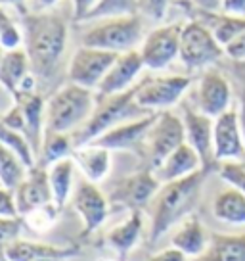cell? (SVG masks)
<instances>
[{
    "instance_id": "7dc6e473",
    "label": "cell",
    "mask_w": 245,
    "mask_h": 261,
    "mask_svg": "<svg viewBox=\"0 0 245 261\" xmlns=\"http://www.w3.org/2000/svg\"><path fill=\"white\" fill-rule=\"evenodd\" d=\"M237 121H239V130H241V137H243L245 144V96H241L239 106H237Z\"/></svg>"
},
{
    "instance_id": "5b68a950",
    "label": "cell",
    "mask_w": 245,
    "mask_h": 261,
    "mask_svg": "<svg viewBox=\"0 0 245 261\" xmlns=\"http://www.w3.org/2000/svg\"><path fill=\"white\" fill-rule=\"evenodd\" d=\"M144 21L140 14L122 17H107L98 19L90 29L82 33L81 44L88 48H100L115 54H125L131 50H138L136 46L144 41Z\"/></svg>"
},
{
    "instance_id": "f35d334b",
    "label": "cell",
    "mask_w": 245,
    "mask_h": 261,
    "mask_svg": "<svg viewBox=\"0 0 245 261\" xmlns=\"http://www.w3.org/2000/svg\"><path fill=\"white\" fill-rule=\"evenodd\" d=\"M100 0H71V16L77 23L88 21L90 14L98 6Z\"/></svg>"
},
{
    "instance_id": "60d3db41",
    "label": "cell",
    "mask_w": 245,
    "mask_h": 261,
    "mask_svg": "<svg viewBox=\"0 0 245 261\" xmlns=\"http://www.w3.org/2000/svg\"><path fill=\"white\" fill-rule=\"evenodd\" d=\"M224 54L236 62H245V29L232 42L224 46Z\"/></svg>"
},
{
    "instance_id": "bcb514c9",
    "label": "cell",
    "mask_w": 245,
    "mask_h": 261,
    "mask_svg": "<svg viewBox=\"0 0 245 261\" xmlns=\"http://www.w3.org/2000/svg\"><path fill=\"white\" fill-rule=\"evenodd\" d=\"M0 6H10L19 12V16L27 14V0H0Z\"/></svg>"
},
{
    "instance_id": "3957f363",
    "label": "cell",
    "mask_w": 245,
    "mask_h": 261,
    "mask_svg": "<svg viewBox=\"0 0 245 261\" xmlns=\"http://www.w3.org/2000/svg\"><path fill=\"white\" fill-rule=\"evenodd\" d=\"M94 90L67 83L48 98L44 110V127L48 133H77L94 114Z\"/></svg>"
},
{
    "instance_id": "44dd1931",
    "label": "cell",
    "mask_w": 245,
    "mask_h": 261,
    "mask_svg": "<svg viewBox=\"0 0 245 261\" xmlns=\"http://www.w3.org/2000/svg\"><path fill=\"white\" fill-rule=\"evenodd\" d=\"M16 104H19V108L23 110L25 117V137L29 140V144L33 148L37 162L41 155L42 140H44V110L46 104L39 92H29V94H21V96L14 98Z\"/></svg>"
},
{
    "instance_id": "484cf974",
    "label": "cell",
    "mask_w": 245,
    "mask_h": 261,
    "mask_svg": "<svg viewBox=\"0 0 245 261\" xmlns=\"http://www.w3.org/2000/svg\"><path fill=\"white\" fill-rule=\"evenodd\" d=\"M194 261H245V232L211 234L207 250Z\"/></svg>"
},
{
    "instance_id": "74e56055",
    "label": "cell",
    "mask_w": 245,
    "mask_h": 261,
    "mask_svg": "<svg viewBox=\"0 0 245 261\" xmlns=\"http://www.w3.org/2000/svg\"><path fill=\"white\" fill-rule=\"evenodd\" d=\"M0 217H19L14 190L0 185Z\"/></svg>"
},
{
    "instance_id": "ab89813d",
    "label": "cell",
    "mask_w": 245,
    "mask_h": 261,
    "mask_svg": "<svg viewBox=\"0 0 245 261\" xmlns=\"http://www.w3.org/2000/svg\"><path fill=\"white\" fill-rule=\"evenodd\" d=\"M0 121L4 123L6 127H10V129L25 135V117H23V110L19 108V104H14V106L10 108L8 112L0 117Z\"/></svg>"
},
{
    "instance_id": "c3c4849f",
    "label": "cell",
    "mask_w": 245,
    "mask_h": 261,
    "mask_svg": "<svg viewBox=\"0 0 245 261\" xmlns=\"http://www.w3.org/2000/svg\"><path fill=\"white\" fill-rule=\"evenodd\" d=\"M37 261H64V259H57V257H42V259H37Z\"/></svg>"
},
{
    "instance_id": "9a60e30c",
    "label": "cell",
    "mask_w": 245,
    "mask_h": 261,
    "mask_svg": "<svg viewBox=\"0 0 245 261\" xmlns=\"http://www.w3.org/2000/svg\"><path fill=\"white\" fill-rule=\"evenodd\" d=\"M196 98L197 110L215 119L232 108V87L221 71L207 69L197 83Z\"/></svg>"
},
{
    "instance_id": "8992f818",
    "label": "cell",
    "mask_w": 245,
    "mask_h": 261,
    "mask_svg": "<svg viewBox=\"0 0 245 261\" xmlns=\"http://www.w3.org/2000/svg\"><path fill=\"white\" fill-rule=\"evenodd\" d=\"M186 142V130L182 117L172 112H159L156 121L147 130L146 142H144V154L147 158V167L154 171L169 155Z\"/></svg>"
},
{
    "instance_id": "cb8c5ba5",
    "label": "cell",
    "mask_w": 245,
    "mask_h": 261,
    "mask_svg": "<svg viewBox=\"0 0 245 261\" xmlns=\"http://www.w3.org/2000/svg\"><path fill=\"white\" fill-rule=\"evenodd\" d=\"M31 62L25 48L6 50L0 60V85L8 90L12 96H16L21 83L27 75H31Z\"/></svg>"
},
{
    "instance_id": "7c38bea8",
    "label": "cell",
    "mask_w": 245,
    "mask_h": 261,
    "mask_svg": "<svg viewBox=\"0 0 245 261\" xmlns=\"http://www.w3.org/2000/svg\"><path fill=\"white\" fill-rule=\"evenodd\" d=\"M182 121L186 130V142L201 158L205 171H211L219 163L215 158V119L201 114L199 110L184 108Z\"/></svg>"
},
{
    "instance_id": "f546056e",
    "label": "cell",
    "mask_w": 245,
    "mask_h": 261,
    "mask_svg": "<svg viewBox=\"0 0 245 261\" xmlns=\"http://www.w3.org/2000/svg\"><path fill=\"white\" fill-rule=\"evenodd\" d=\"M29 167L25 165L16 152H12L4 142H0V182L2 187L16 190V187L25 179Z\"/></svg>"
},
{
    "instance_id": "9c48e42d",
    "label": "cell",
    "mask_w": 245,
    "mask_h": 261,
    "mask_svg": "<svg viewBox=\"0 0 245 261\" xmlns=\"http://www.w3.org/2000/svg\"><path fill=\"white\" fill-rule=\"evenodd\" d=\"M182 23H169L156 27L144 37L140 44V56L144 65L151 71H161L178 58Z\"/></svg>"
},
{
    "instance_id": "7402d4cb",
    "label": "cell",
    "mask_w": 245,
    "mask_h": 261,
    "mask_svg": "<svg viewBox=\"0 0 245 261\" xmlns=\"http://www.w3.org/2000/svg\"><path fill=\"white\" fill-rule=\"evenodd\" d=\"M71 158L75 160L77 167L82 171L90 182H102L109 175L111 169V150H106L96 144H84L73 150Z\"/></svg>"
},
{
    "instance_id": "603a6c76",
    "label": "cell",
    "mask_w": 245,
    "mask_h": 261,
    "mask_svg": "<svg viewBox=\"0 0 245 261\" xmlns=\"http://www.w3.org/2000/svg\"><path fill=\"white\" fill-rule=\"evenodd\" d=\"M211 237L207 234L203 223L199 221V217L190 215L182 221L176 228V232L171 238V246H174L176 250L182 253H186L188 257H199L201 253L207 250Z\"/></svg>"
},
{
    "instance_id": "816d5d0a",
    "label": "cell",
    "mask_w": 245,
    "mask_h": 261,
    "mask_svg": "<svg viewBox=\"0 0 245 261\" xmlns=\"http://www.w3.org/2000/svg\"><path fill=\"white\" fill-rule=\"evenodd\" d=\"M0 185H2V182H0Z\"/></svg>"
},
{
    "instance_id": "52a82bcc",
    "label": "cell",
    "mask_w": 245,
    "mask_h": 261,
    "mask_svg": "<svg viewBox=\"0 0 245 261\" xmlns=\"http://www.w3.org/2000/svg\"><path fill=\"white\" fill-rule=\"evenodd\" d=\"M224 56V48L221 42L215 39V35L209 27L192 19L182 27L180 37V62L188 67L190 71L205 69L219 62Z\"/></svg>"
},
{
    "instance_id": "e575fe53",
    "label": "cell",
    "mask_w": 245,
    "mask_h": 261,
    "mask_svg": "<svg viewBox=\"0 0 245 261\" xmlns=\"http://www.w3.org/2000/svg\"><path fill=\"white\" fill-rule=\"evenodd\" d=\"M219 175L228 187L245 194V160H232V162L219 163Z\"/></svg>"
},
{
    "instance_id": "ba28073f",
    "label": "cell",
    "mask_w": 245,
    "mask_h": 261,
    "mask_svg": "<svg viewBox=\"0 0 245 261\" xmlns=\"http://www.w3.org/2000/svg\"><path fill=\"white\" fill-rule=\"evenodd\" d=\"M192 79L188 75H159L147 77L136 85V104L149 114L167 112L176 106L180 98L190 89Z\"/></svg>"
},
{
    "instance_id": "83f0119b",
    "label": "cell",
    "mask_w": 245,
    "mask_h": 261,
    "mask_svg": "<svg viewBox=\"0 0 245 261\" xmlns=\"http://www.w3.org/2000/svg\"><path fill=\"white\" fill-rule=\"evenodd\" d=\"M75 167H77V163H75V160L71 155L64 158V160H57L56 163H52L50 167H46L48 169V180H50V188H52V196H54V204L57 207H62V210L67 204V200L71 196V190H73Z\"/></svg>"
},
{
    "instance_id": "f907efd6",
    "label": "cell",
    "mask_w": 245,
    "mask_h": 261,
    "mask_svg": "<svg viewBox=\"0 0 245 261\" xmlns=\"http://www.w3.org/2000/svg\"><path fill=\"white\" fill-rule=\"evenodd\" d=\"M98 261H113V259H106V257H102V259H98Z\"/></svg>"
},
{
    "instance_id": "6da1fadb",
    "label": "cell",
    "mask_w": 245,
    "mask_h": 261,
    "mask_svg": "<svg viewBox=\"0 0 245 261\" xmlns=\"http://www.w3.org/2000/svg\"><path fill=\"white\" fill-rule=\"evenodd\" d=\"M23 48L31 62V71L41 83L52 81L57 75L69 37L67 17L57 12H27L21 16Z\"/></svg>"
},
{
    "instance_id": "681fc988",
    "label": "cell",
    "mask_w": 245,
    "mask_h": 261,
    "mask_svg": "<svg viewBox=\"0 0 245 261\" xmlns=\"http://www.w3.org/2000/svg\"><path fill=\"white\" fill-rule=\"evenodd\" d=\"M4 52H6V50L2 48V44H0V60H2V56H4Z\"/></svg>"
},
{
    "instance_id": "d590c367",
    "label": "cell",
    "mask_w": 245,
    "mask_h": 261,
    "mask_svg": "<svg viewBox=\"0 0 245 261\" xmlns=\"http://www.w3.org/2000/svg\"><path fill=\"white\" fill-rule=\"evenodd\" d=\"M172 0H138V14L151 21H161Z\"/></svg>"
},
{
    "instance_id": "f6af8a7d",
    "label": "cell",
    "mask_w": 245,
    "mask_h": 261,
    "mask_svg": "<svg viewBox=\"0 0 245 261\" xmlns=\"http://www.w3.org/2000/svg\"><path fill=\"white\" fill-rule=\"evenodd\" d=\"M196 8L207 10V12H221L222 0H190Z\"/></svg>"
},
{
    "instance_id": "b9f144b4",
    "label": "cell",
    "mask_w": 245,
    "mask_h": 261,
    "mask_svg": "<svg viewBox=\"0 0 245 261\" xmlns=\"http://www.w3.org/2000/svg\"><path fill=\"white\" fill-rule=\"evenodd\" d=\"M149 261H188V255L176 250L174 246H171V248H165L161 252L154 253Z\"/></svg>"
},
{
    "instance_id": "1f68e13d",
    "label": "cell",
    "mask_w": 245,
    "mask_h": 261,
    "mask_svg": "<svg viewBox=\"0 0 245 261\" xmlns=\"http://www.w3.org/2000/svg\"><path fill=\"white\" fill-rule=\"evenodd\" d=\"M138 14V0H100L98 6L90 14L88 21H98L107 17L136 16Z\"/></svg>"
},
{
    "instance_id": "d6986e66",
    "label": "cell",
    "mask_w": 245,
    "mask_h": 261,
    "mask_svg": "<svg viewBox=\"0 0 245 261\" xmlns=\"http://www.w3.org/2000/svg\"><path fill=\"white\" fill-rule=\"evenodd\" d=\"M79 253V246H54L46 242H31L23 238H16L2 246V255L6 261H37L42 257H57L67 259Z\"/></svg>"
},
{
    "instance_id": "8fae6325",
    "label": "cell",
    "mask_w": 245,
    "mask_h": 261,
    "mask_svg": "<svg viewBox=\"0 0 245 261\" xmlns=\"http://www.w3.org/2000/svg\"><path fill=\"white\" fill-rule=\"evenodd\" d=\"M159 188L161 182L156 177V173L147 167L119 180L111 190V202L134 212L146 205L147 202H151L154 196L159 192Z\"/></svg>"
},
{
    "instance_id": "2e32d148",
    "label": "cell",
    "mask_w": 245,
    "mask_h": 261,
    "mask_svg": "<svg viewBox=\"0 0 245 261\" xmlns=\"http://www.w3.org/2000/svg\"><path fill=\"white\" fill-rule=\"evenodd\" d=\"M144 67L146 65L140 56V50H131V52L119 54L113 65L109 67V71L106 73V77L102 79L100 87L96 89V96H113V94L132 89L136 85L140 73L144 71Z\"/></svg>"
},
{
    "instance_id": "836d02e7",
    "label": "cell",
    "mask_w": 245,
    "mask_h": 261,
    "mask_svg": "<svg viewBox=\"0 0 245 261\" xmlns=\"http://www.w3.org/2000/svg\"><path fill=\"white\" fill-rule=\"evenodd\" d=\"M59 212H62V207H57L54 202H50V204L42 205L39 210H35L31 212L29 215H25L21 217L23 223H27L29 227L37 230V232H44V230H48L56 225L57 217H59Z\"/></svg>"
},
{
    "instance_id": "ee69618b",
    "label": "cell",
    "mask_w": 245,
    "mask_h": 261,
    "mask_svg": "<svg viewBox=\"0 0 245 261\" xmlns=\"http://www.w3.org/2000/svg\"><path fill=\"white\" fill-rule=\"evenodd\" d=\"M56 4H57V0H27V12L42 14V12L54 10Z\"/></svg>"
},
{
    "instance_id": "d6a6232c",
    "label": "cell",
    "mask_w": 245,
    "mask_h": 261,
    "mask_svg": "<svg viewBox=\"0 0 245 261\" xmlns=\"http://www.w3.org/2000/svg\"><path fill=\"white\" fill-rule=\"evenodd\" d=\"M0 44L4 50L23 48V29L4 10V6H0Z\"/></svg>"
},
{
    "instance_id": "4316f807",
    "label": "cell",
    "mask_w": 245,
    "mask_h": 261,
    "mask_svg": "<svg viewBox=\"0 0 245 261\" xmlns=\"http://www.w3.org/2000/svg\"><path fill=\"white\" fill-rule=\"evenodd\" d=\"M212 215L226 225L245 227V194L232 187L219 192L212 200Z\"/></svg>"
},
{
    "instance_id": "ac0fdd59",
    "label": "cell",
    "mask_w": 245,
    "mask_h": 261,
    "mask_svg": "<svg viewBox=\"0 0 245 261\" xmlns=\"http://www.w3.org/2000/svg\"><path fill=\"white\" fill-rule=\"evenodd\" d=\"M215 158L219 163L245 160V144L236 108H230L228 112L215 117Z\"/></svg>"
},
{
    "instance_id": "d4e9b609",
    "label": "cell",
    "mask_w": 245,
    "mask_h": 261,
    "mask_svg": "<svg viewBox=\"0 0 245 261\" xmlns=\"http://www.w3.org/2000/svg\"><path fill=\"white\" fill-rule=\"evenodd\" d=\"M142 230H144V215L140 210H134L122 223L107 232L106 240L119 255H127L140 242Z\"/></svg>"
},
{
    "instance_id": "4fadbf2b",
    "label": "cell",
    "mask_w": 245,
    "mask_h": 261,
    "mask_svg": "<svg viewBox=\"0 0 245 261\" xmlns=\"http://www.w3.org/2000/svg\"><path fill=\"white\" fill-rule=\"evenodd\" d=\"M157 114H149L132 121L121 123L113 129L106 130L104 135H100L98 139H94L90 144H96L106 150H127V152H138L144 150V142H146L147 130L154 125Z\"/></svg>"
},
{
    "instance_id": "4dcf8cb0",
    "label": "cell",
    "mask_w": 245,
    "mask_h": 261,
    "mask_svg": "<svg viewBox=\"0 0 245 261\" xmlns=\"http://www.w3.org/2000/svg\"><path fill=\"white\" fill-rule=\"evenodd\" d=\"M0 142H4L12 152H16V154L19 155V160H21L29 169L37 165V155H35L33 148L29 144L27 137H25L23 133H17V130L6 127L2 121H0Z\"/></svg>"
},
{
    "instance_id": "8d00e7d4",
    "label": "cell",
    "mask_w": 245,
    "mask_h": 261,
    "mask_svg": "<svg viewBox=\"0 0 245 261\" xmlns=\"http://www.w3.org/2000/svg\"><path fill=\"white\" fill-rule=\"evenodd\" d=\"M21 227H23L21 217H0V244L6 246L8 242L19 238Z\"/></svg>"
},
{
    "instance_id": "e0dca14e",
    "label": "cell",
    "mask_w": 245,
    "mask_h": 261,
    "mask_svg": "<svg viewBox=\"0 0 245 261\" xmlns=\"http://www.w3.org/2000/svg\"><path fill=\"white\" fill-rule=\"evenodd\" d=\"M14 196H16L19 217H25V215H29L31 212L39 210L42 205L54 202L48 180V169L39 165V163L35 167H31L25 175V179L16 187Z\"/></svg>"
},
{
    "instance_id": "7bdbcfd3",
    "label": "cell",
    "mask_w": 245,
    "mask_h": 261,
    "mask_svg": "<svg viewBox=\"0 0 245 261\" xmlns=\"http://www.w3.org/2000/svg\"><path fill=\"white\" fill-rule=\"evenodd\" d=\"M228 16L245 17V0H222V10Z\"/></svg>"
},
{
    "instance_id": "ffe728a7",
    "label": "cell",
    "mask_w": 245,
    "mask_h": 261,
    "mask_svg": "<svg viewBox=\"0 0 245 261\" xmlns=\"http://www.w3.org/2000/svg\"><path fill=\"white\" fill-rule=\"evenodd\" d=\"M201 169H203L201 158L197 155V152L190 146L188 142H184L157 169H154V173L159 179V182L165 185V182H172V180L190 177V175L201 171Z\"/></svg>"
},
{
    "instance_id": "7a4b0ae2",
    "label": "cell",
    "mask_w": 245,
    "mask_h": 261,
    "mask_svg": "<svg viewBox=\"0 0 245 261\" xmlns=\"http://www.w3.org/2000/svg\"><path fill=\"white\" fill-rule=\"evenodd\" d=\"M207 173L209 171L201 169L190 177L161 185L159 192L151 200V227H149L151 242H157L174 225L194 215L192 212L199 202Z\"/></svg>"
},
{
    "instance_id": "277c9868",
    "label": "cell",
    "mask_w": 245,
    "mask_h": 261,
    "mask_svg": "<svg viewBox=\"0 0 245 261\" xmlns=\"http://www.w3.org/2000/svg\"><path fill=\"white\" fill-rule=\"evenodd\" d=\"M134 94H136V85L132 89L125 90V92L113 94V96H96L94 114L90 115L88 121L73 135L75 148L90 144L94 139H98L100 135H104L106 130L113 129V127L121 125V123L149 115V112H146L144 108H140L136 104Z\"/></svg>"
},
{
    "instance_id": "30bf717a",
    "label": "cell",
    "mask_w": 245,
    "mask_h": 261,
    "mask_svg": "<svg viewBox=\"0 0 245 261\" xmlns=\"http://www.w3.org/2000/svg\"><path fill=\"white\" fill-rule=\"evenodd\" d=\"M117 56L119 54H115V52L81 46L73 54V58L69 60L67 79L73 85H79L82 89H88L96 92V89H98L102 79L109 71V67L113 65Z\"/></svg>"
},
{
    "instance_id": "f1b7e54d",
    "label": "cell",
    "mask_w": 245,
    "mask_h": 261,
    "mask_svg": "<svg viewBox=\"0 0 245 261\" xmlns=\"http://www.w3.org/2000/svg\"><path fill=\"white\" fill-rule=\"evenodd\" d=\"M75 144L73 137L67 133H44V140H42L41 155H39V165L42 167H50L52 163L57 160H64L73 154Z\"/></svg>"
},
{
    "instance_id": "5bb4252c",
    "label": "cell",
    "mask_w": 245,
    "mask_h": 261,
    "mask_svg": "<svg viewBox=\"0 0 245 261\" xmlns=\"http://www.w3.org/2000/svg\"><path fill=\"white\" fill-rule=\"evenodd\" d=\"M73 207L82 221V234H92L98 230L109 213V202L96 182L82 180L73 194Z\"/></svg>"
}]
</instances>
